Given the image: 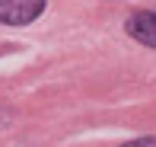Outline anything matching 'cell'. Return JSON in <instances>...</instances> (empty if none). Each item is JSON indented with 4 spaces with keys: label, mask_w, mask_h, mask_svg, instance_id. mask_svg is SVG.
<instances>
[{
    "label": "cell",
    "mask_w": 156,
    "mask_h": 147,
    "mask_svg": "<svg viewBox=\"0 0 156 147\" xmlns=\"http://www.w3.org/2000/svg\"><path fill=\"white\" fill-rule=\"evenodd\" d=\"M45 0H0V23L6 26H29L41 16Z\"/></svg>",
    "instance_id": "6da1fadb"
},
{
    "label": "cell",
    "mask_w": 156,
    "mask_h": 147,
    "mask_svg": "<svg viewBox=\"0 0 156 147\" xmlns=\"http://www.w3.org/2000/svg\"><path fill=\"white\" fill-rule=\"evenodd\" d=\"M124 29H127V35L137 39L140 45L156 48V13H134L124 23Z\"/></svg>",
    "instance_id": "7a4b0ae2"
},
{
    "label": "cell",
    "mask_w": 156,
    "mask_h": 147,
    "mask_svg": "<svg viewBox=\"0 0 156 147\" xmlns=\"http://www.w3.org/2000/svg\"><path fill=\"white\" fill-rule=\"evenodd\" d=\"M124 147H156V138H140V141H131Z\"/></svg>",
    "instance_id": "3957f363"
},
{
    "label": "cell",
    "mask_w": 156,
    "mask_h": 147,
    "mask_svg": "<svg viewBox=\"0 0 156 147\" xmlns=\"http://www.w3.org/2000/svg\"><path fill=\"white\" fill-rule=\"evenodd\" d=\"M6 122H10V115H3V112H0V128H3Z\"/></svg>",
    "instance_id": "277c9868"
}]
</instances>
